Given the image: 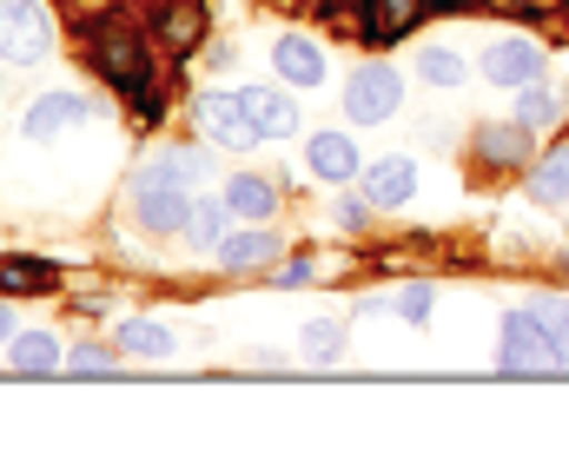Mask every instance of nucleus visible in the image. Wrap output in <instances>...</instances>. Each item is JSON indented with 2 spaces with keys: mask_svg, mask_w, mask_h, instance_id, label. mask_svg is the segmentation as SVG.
Masks as SVG:
<instances>
[{
  "mask_svg": "<svg viewBox=\"0 0 569 463\" xmlns=\"http://www.w3.org/2000/svg\"><path fill=\"white\" fill-rule=\"evenodd\" d=\"M537 311V324L550 331V344H557V358L569 364V305H557V299H543V305H530Z\"/></svg>",
  "mask_w": 569,
  "mask_h": 463,
  "instance_id": "27",
  "label": "nucleus"
},
{
  "mask_svg": "<svg viewBox=\"0 0 569 463\" xmlns=\"http://www.w3.org/2000/svg\"><path fill=\"white\" fill-rule=\"evenodd\" d=\"M226 205H232V219H272L279 212V192L259 172H232L226 179Z\"/></svg>",
  "mask_w": 569,
  "mask_h": 463,
  "instance_id": "13",
  "label": "nucleus"
},
{
  "mask_svg": "<svg viewBox=\"0 0 569 463\" xmlns=\"http://www.w3.org/2000/svg\"><path fill=\"white\" fill-rule=\"evenodd\" d=\"M418 73H425L430 87H463V53L457 47H425L418 53Z\"/></svg>",
  "mask_w": 569,
  "mask_h": 463,
  "instance_id": "22",
  "label": "nucleus"
},
{
  "mask_svg": "<svg viewBox=\"0 0 569 463\" xmlns=\"http://www.w3.org/2000/svg\"><path fill=\"white\" fill-rule=\"evenodd\" d=\"M411 192H418V165H411V159H385V165H371V179H365V199H371V205H411Z\"/></svg>",
  "mask_w": 569,
  "mask_h": 463,
  "instance_id": "12",
  "label": "nucleus"
},
{
  "mask_svg": "<svg viewBox=\"0 0 569 463\" xmlns=\"http://www.w3.org/2000/svg\"><path fill=\"white\" fill-rule=\"evenodd\" d=\"M266 259H279V239H272V232H226V239H219V265H226V272H252V265H266Z\"/></svg>",
  "mask_w": 569,
  "mask_h": 463,
  "instance_id": "16",
  "label": "nucleus"
},
{
  "mask_svg": "<svg viewBox=\"0 0 569 463\" xmlns=\"http://www.w3.org/2000/svg\"><path fill=\"white\" fill-rule=\"evenodd\" d=\"M398 100H405V80H398L391 67H378V60L345 80V120H351V127H385V120L398 113Z\"/></svg>",
  "mask_w": 569,
  "mask_h": 463,
  "instance_id": "3",
  "label": "nucleus"
},
{
  "mask_svg": "<svg viewBox=\"0 0 569 463\" xmlns=\"http://www.w3.org/2000/svg\"><path fill=\"white\" fill-rule=\"evenodd\" d=\"M272 60H279V73L291 87H318V80H325V53H318L311 40H298V33H284L279 47H272Z\"/></svg>",
  "mask_w": 569,
  "mask_h": 463,
  "instance_id": "15",
  "label": "nucleus"
},
{
  "mask_svg": "<svg viewBox=\"0 0 569 463\" xmlns=\"http://www.w3.org/2000/svg\"><path fill=\"white\" fill-rule=\"evenodd\" d=\"M192 113H199V127H206L219 147H232V153H252V147L266 140V133L252 127V113H246V100H239V93H219V87H212V93H199V100H192Z\"/></svg>",
  "mask_w": 569,
  "mask_h": 463,
  "instance_id": "6",
  "label": "nucleus"
},
{
  "mask_svg": "<svg viewBox=\"0 0 569 463\" xmlns=\"http://www.w3.org/2000/svg\"><path fill=\"white\" fill-rule=\"evenodd\" d=\"M47 285H60L47 259H0V292H47Z\"/></svg>",
  "mask_w": 569,
  "mask_h": 463,
  "instance_id": "21",
  "label": "nucleus"
},
{
  "mask_svg": "<svg viewBox=\"0 0 569 463\" xmlns=\"http://www.w3.org/2000/svg\"><path fill=\"white\" fill-rule=\"evenodd\" d=\"M53 47V20L40 0H0V53L13 67H33L40 53Z\"/></svg>",
  "mask_w": 569,
  "mask_h": 463,
  "instance_id": "4",
  "label": "nucleus"
},
{
  "mask_svg": "<svg viewBox=\"0 0 569 463\" xmlns=\"http://www.w3.org/2000/svg\"><path fill=\"white\" fill-rule=\"evenodd\" d=\"M0 338H13V318H7V311H0Z\"/></svg>",
  "mask_w": 569,
  "mask_h": 463,
  "instance_id": "33",
  "label": "nucleus"
},
{
  "mask_svg": "<svg viewBox=\"0 0 569 463\" xmlns=\"http://www.w3.org/2000/svg\"><path fill=\"white\" fill-rule=\"evenodd\" d=\"M87 40H93V67L113 80V93H127V100L140 107V120H159V100H152V60H146L140 27H133L127 13H107V20L87 27Z\"/></svg>",
  "mask_w": 569,
  "mask_h": 463,
  "instance_id": "1",
  "label": "nucleus"
},
{
  "mask_svg": "<svg viewBox=\"0 0 569 463\" xmlns=\"http://www.w3.org/2000/svg\"><path fill=\"white\" fill-rule=\"evenodd\" d=\"M239 100H246V113H252V127L266 140H291L298 133V100H284L279 87H239Z\"/></svg>",
  "mask_w": 569,
  "mask_h": 463,
  "instance_id": "9",
  "label": "nucleus"
},
{
  "mask_svg": "<svg viewBox=\"0 0 569 463\" xmlns=\"http://www.w3.org/2000/svg\"><path fill=\"white\" fill-rule=\"evenodd\" d=\"M477 153H483V165H517V159L530 153V127L517 120V127H483L477 133Z\"/></svg>",
  "mask_w": 569,
  "mask_h": 463,
  "instance_id": "19",
  "label": "nucleus"
},
{
  "mask_svg": "<svg viewBox=\"0 0 569 463\" xmlns=\"http://www.w3.org/2000/svg\"><path fill=\"white\" fill-rule=\"evenodd\" d=\"M537 199L543 205H569V147L537 165Z\"/></svg>",
  "mask_w": 569,
  "mask_h": 463,
  "instance_id": "24",
  "label": "nucleus"
},
{
  "mask_svg": "<svg viewBox=\"0 0 569 463\" xmlns=\"http://www.w3.org/2000/svg\"><path fill=\"white\" fill-rule=\"evenodd\" d=\"M365 212H371V199H358V192H345V199H338V225H351V232H358V225H365Z\"/></svg>",
  "mask_w": 569,
  "mask_h": 463,
  "instance_id": "30",
  "label": "nucleus"
},
{
  "mask_svg": "<svg viewBox=\"0 0 569 463\" xmlns=\"http://www.w3.org/2000/svg\"><path fill=\"white\" fill-rule=\"evenodd\" d=\"M93 113H100V100H80V93H47V100H33V107H27V140H53V133L80 127V120H93Z\"/></svg>",
  "mask_w": 569,
  "mask_h": 463,
  "instance_id": "7",
  "label": "nucleus"
},
{
  "mask_svg": "<svg viewBox=\"0 0 569 463\" xmlns=\"http://www.w3.org/2000/svg\"><path fill=\"white\" fill-rule=\"evenodd\" d=\"M503 7H517V13H537V7H543V0H503Z\"/></svg>",
  "mask_w": 569,
  "mask_h": 463,
  "instance_id": "32",
  "label": "nucleus"
},
{
  "mask_svg": "<svg viewBox=\"0 0 569 463\" xmlns=\"http://www.w3.org/2000/svg\"><path fill=\"white\" fill-rule=\"evenodd\" d=\"M186 205H192V185L172 172V159H152L133 179V212H140L146 232H179L186 225Z\"/></svg>",
  "mask_w": 569,
  "mask_h": 463,
  "instance_id": "2",
  "label": "nucleus"
},
{
  "mask_svg": "<svg viewBox=\"0 0 569 463\" xmlns=\"http://www.w3.org/2000/svg\"><path fill=\"white\" fill-rule=\"evenodd\" d=\"M430 7H437V13H470L477 0H430Z\"/></svg>",
  "mask_w": 569,
  "mask_h": 463,
  "instance_id": "31",
  "label": "nucleus"
},
{
  "mask_svg": "<svg viewBox=\"0 0 569 463\" xmlns=\"http://www.w3.org/2000/svg\"><path fill=\"white\" fill-rule=\"evenodd\" d=\"M378 311H398V318L425 324V318H430V285H398L391 299H378Z\"/></svg>",
  "mask_w": 569,
  "mask_h": 463,
  "instance_id": "26",
  "label": "nucleus"
},
{
  "mask_svg": "<svg viewBox=\"0 0 569 463\" xmlns=\"http://www.w3.org/2000/svg\"><path fill=\"white\" fill-rule=\"evenodd\" d=\"M517 120H523V127H550V120H563V100H557L550 87L530 80V87L517 93Z\"/></svg>",
  "mask_w": 569,
  "mask_h": 463,
  "instance_id": "23",
  "label": "nucleus"
},
{
  "mask_svg": "<svg viewBox=\"0 0 569 463\" xmlns=\"http://www.w3.org/2000/svg\"><path fill=\"white\" fill-rule=\"evenodd\" d=\"M13 371H20V378H47V371H60V344H53L47 331H20V338H13Z\"/></svg>",
  "mask_w": 569,
  "mask_h": 463,
  "instance_id": "18",
  "label": "nucleus"
},
{
  "mask_svg": "<svg viewBox=\"0 0 569 463\" xmlns=\"http://www.w3.org/2000/svg\"><path fill=\"white\" fill-rule=\"evenodd\" d=\"M166 159H172V172H179L186 185H199V179L212 172V159H206V153H192V147H179V153H166Z\"/></svg>",
  "mask_w": 569,
  "mask_h": 463,
  "instance_id": "28",
  "label": "nucleus"
},
{
  "mask_svg": "<svg viewBox=\"0 0 569 463\" xmlns=\"http://www.w3.org/2000/svg\"><path fill=\"white\" fill-rule=\"evenodd\" d=\"M503 371H523V378H543V371H563L550 331L537 324V311H510L503 318Z\"/></svg>",
  "mask_w": 569,
  "mask_h": 463,
  "instance_id": "5",
  "label": "nucleus"
},
{
  "mask_svg": "<svg viewBox=\"0 0 569 463\" xmlns=\"http://www.w3.org/2000/svg\"><path fill=\"white\" fill-rule=\"evenodd\" d=\"M425 13H430V0H365V40H371V47H385V40L411 33Z\"/></svg>",
  "mask_w": 569,
  "mask_h": 463,
  "instance_id": "10",
  "label": "nucleus"
},
{
  "mask_svg": "<svg viewBox=\"0 0 569 463\" xmlns=\"http://www.w3.org/2000/svg\"><path fill=\"white\" fill-rule=\"evenodd\" d=\"M305 165H311L318 179H351V172H358V147H351L345 133H311Z\"/></svg>",
  "mask_w": 569,
  "mask_h": 463,
  "instance_id": "14",
  "label": "nucleus"
},
{
  "mask_svg": "<svg viewBox=\"0 0 569 463\" xmlns=\"http://www.w3.org/2000/svg\"><path fill=\"white\" fill-rule=\"evenodd\" d=\"M305 358H338V324H311L305 331Z\"/></svg>",
  "mask_w": 569,
  "mask_h": 463,
  "instance_id": "29",
  "label": "nucleus"
},
{
  "mask_svg": "<svg viewBox=\"0 0 569 463\" xmlns=\"http://www.w3.org/2000/svg\"><path fill=\"white\" fill-rule=\"evenodd\" d=\"M152 7H159V40L179 47V53H192L199 33H206V7L199 0H152Z\"/></svg>",
  "mask_w": 569,
  "mask_h": 463,
  "instance_id": "11",
  "label": "nucleus"
},
{
  "mask_svg": "<svg viewBox=\"0 0 569 463\" xmlns=\"http://www.w3.org/2000/svg\"><path fill=\"white\" fill-rule=\"evenodd\" d=\"M120 351H133V358H172V331L152 324V318H127L120 324Z\"/></svg>",
  "mask_w": 569,
  "mask_h": 463,
  "instance_id": "20",
  "label": "nucleus"
},
{
  "mask_svg": "<svg viewBox=\"0 0 569 463\" xmlns=\"http://www.w3.org/2000/svg\"><path fill=\"white\" fill-rule=\"evenodd\" d=\"M483 73H490L497 87H530V80L543 73V53H537L530 40H490V47H483Z\"/></svg>",
  "mask_w": 569,
  "mask_h": 463,
  "instance_id": "8",
  "label": "nucleus"
},
{
  "mask_svg": "<svg viewBox=\"0 0 569 463\" xmlns=\"http://www.w3.org/2000/svg\"><path fill=\"white\" fill-rule=\"evenodd\" d=\"M60 371H73V378H113L120 364H113V351H107V344H80Z\"/></svg>",
  "mask_w": 569,
  "mask_h": 463,
  "instance_id": "25",
  "label": "nucleus"
},
{
  "mask_svg": "<svg viewBox=\"0 0 569 463\" xmlns=\"http://www.w3.org/2000/svg\"><path fill=\"white\" fill-rule=\"evenodd\" d=\"M226 219H232V205H226V199H192V205H186V225H179V232H186L192 245L219 252V239H226Z\"/></svg>",
  "mask_w": 569,
  "mask_h": 463,
  "instance_id": "17",
  "label": "nucleus"
}]
</instances>
